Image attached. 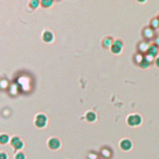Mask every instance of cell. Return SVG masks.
<instances>
[{
  "label": "cell",
  "instance_id": "cell-2",
  "mask_svg": "<svg viewBox=\"0 0 159 159\" xmlns=\"http://www.w3.org/2000/svg\"><path fill=\"white\" fill-rule=\"evenodd\" d=\"M49 123V118L47 116L42 113H37L34 116V124L37 128L43 129L47 128Z\"/></svg>",
  "mask_w": 159,
  "mask_h": 159
},
{
  "label": "cell",
  "instance_id": "cell-5",
  "mask_svg": "<svg viewBox=\"0 0 159 159\" xmlns=\"http://www.w3.org/2000/svg\"><path fill=\"white\" fill-rule=\"evenodd\" d=\"M142 35L145 40H150L155 39L156 36L155 30L150 26H145L142 30Z\"/></svg>",
  "mask_w": 159,
  "mask_h": 159
},
{
  "label": "cell",
  "instance_id": "cell-21",
  "mask_svg": "<svg viewBox=\"0 0 159 159\" xmlns=\"http://www.w3.org/2000/svg\"><path fill=\"white\" fill-rule=\"evenodd\" d=\"M101 155L103 156V157L108 158H110V155L112 154L110 152V150L108 149H105L101 150Z\"/></svg>",
  "mask_w": 159,
  "mask_h": 159
},
{
  "label": "cell",
  "instance_id": "cell-11",
  "mask_svg": "<svg viewBox=\"0 0 159 159\" xmlns=\"http://www.w3.org/2000/svg\"><path fill=\"white\" fill-rule=\"evenodd\" d=\"M154 59L151 57H149L147 56L146 55H145L144 56V58L143 59V60H142V62L139 63V66L141 68H143V69H147L149 68L151 66V64L152 62L153 61Z\"/></svg>",
  "mask_w": 159,
  "mask_h": 159
},
{
  "label": "cell",
  "instance_id": "cell-22",
  "mask_svg": "<svg viewBox=\"0 0 159 159\" xmlns=\"http://www.w3.org/2000/svg\"><path fill=\"white\" fill-rule=\"evenodd\" d=\"M0 159H9L8 154L5 152H0Z\"/></svg>",
  "mask_w": 159,
  "mask_h": 159
},
{
  "label": "cell",
  "instance_id": "cell-18",
  "mask_svg": "<svg viewBox=\"0 0 159 159\" xmlns=\"http://www.w3.org/2000/svg\"><path fill=\"white\" fill-rule=\"evenodd\" d=\"M21 140V138L20 137H19L18 135H14L11 137V141H10V145L11 147H14V146L20 141Z\"/></svg>",
  "mask_w": 159,
  "mask_h": 159
},
{
  "label": "cell",
  "instance_id": "cell-23",
  "mask_svg": "<svg viewBox=\"0 0 159 159\" xmlns=\"http://www.w3.org/2000/svg\"><path fill=\"white\" fill-rule=\"evenodd\" d=\"M154 43H155V44H157L158 47H159V33L157 34L154 39Z\"/></svg>",
  "mask_w": 159,
  "mask_h": 159
},
{
  "label": "cell",
  "instance_id": "cell-1",
  "mask_svg": "<svg viewBox=\"0 0 159 159\" xmlns=\"http://www.w3.org/2000/svg\"><path fill=\"white\" fill-rule=\"evenodd\" d=\"M126 123L131 128H137L142 125L143 118L138 113H131L126 117Z\"/></svg>",
  "mask_w": 159,
  "mask_h": 159
},
{
  "label": "cell",
  "instance_id": "cell-12",
  "mask_svg": "<svg viewBox=\"0 0 159 159\" xmlns=\"http://www.w3.org/2000/svg\"><path fill=\"white\" fill-rule=\"evenodd\" d=\"M114 40L111 36L105 37L102 41V46L105 49H110Z\"/></svg>",
  "mask_w": 159,
  "mask_h": 159
},
{
  "label": "cell",
  "instance_id": "cell-25",
  "mask_svg": "<svg viewBox=\"0 0 159 159\" xmlns=\"http://www.w3.org/2000/svg\"><path fill=\"white\" fill-rule=\"evenodd\" d=\"M157 17L159 18V13H158V16H157Z\"/></svg>",
  "mask_w": 159,
  "mask_h": 159
},
{
  "label": "cell",
  "instance_id": "cell-15",
  "mask_svg": "<svg viewBox=\"0 0 159 159\" xmlns=\"http://www.w3.org/2000/svg\"><path fill=\"white\" fill-rule=\"evenodd\" d=\"M149 26L155 30L158 29L159 28V18L157 16L153 17L150 21Z\"/></svg>",
  "mask_w": 159,
  "mask_h": 159
},
{
  "label": "cell",
  "instance_id": "cell-3",
  "mask_svg": "<svg viewBox=\"0 0 159 159\" xmlns=\"http://www.w3.org/2000/svg\"><path fill=\"white\" fill-rule=\"evenodd\" d=\"M47 145L49 149L53 151H59L62 147V143L61 140L57 137H50L47 139Z\"/></svg>",
  "mask_w": 159,
  "mask_h": 159
},
{
  "label": "cell",
  "instance_id": "cell-19",
  "mask_svg": "<svg viewBox=\"0 0 159 159\" xmlns=\"http://www.w3.org/2000/svg\"><path fill=\"white\" fill-rule=\"evenodd\" d=\"M40 4V2L38 1V0H32L29 2V6L33 9H35L37 8Z\"/></svg>",
  "mask_w": 159,
  "mask_h": 159
},
{
  "label": "cell",
  "instance_id": "cell-4",
  "mask_svg": "<svg viewBox=\"0 0 159 159\" xmlns=\"http://www.w3.org/2000/svg\"><path fill=\"white\" fill-rule=\"evenodd\" d=\"M124 43L121 39H116L114 40L113 43L110 48V51L113 54L118 56L122 54L123 51Z\"/></svg>",
  "mask_w": 159,
  "mask_h": 159
},
{
  "label": "cell",
  "instance_id": "cell-20",
  "mask_svg": "<svg viewBox=\"0 0 159 159\" xmlns=\"http://www.w3.org/2000/svg\"><path fill=\"white\" fill-rule=\"evenodd\" d=\"M14 159H27V157L23 152L20 151V152H17L14 155Z\"/></svg>",
  "mask_w": 159,
  "mask_h": 159
},
{
  "label": "cell",
  "instance_id": "cell-17",
  "mask_svg": "<svg viewBox=\"0 0 159 159\" xmlns=\"http://www.w3.org/2000/svg\"><path fill=\"white\" fill-rule=\"evenodd\" d=\"M53 4H54V2L52 0H42L40 1V5L43 8H50L52 6Z\"/></svg>",
  "mask_w": 159,
  "mask_h": 159
},
{
  "label": "cell",
  "instance_id": "cell-13",
  "mask_svg": "<svg viewBox=\"0 0 159 159\" xmlns=\"http://www.w3.org/2000/svg\"><path fill=\"white\" fill-rule=\"evenodd\" d=\"M10 136L6 133H2L0 135V144L2 145H6L10 143L11 141Z\"/></svg>",
  "mask_w": 159,
  "mask_h": 159
},
{
  "label": "cell",
  "instance_id": "cell-14",
  "mask_svg": "<svg viewBox=\"0 0 159 159\" xmlns=\"http://www.w3.org/2000/svg\"><path fill=\"white\" fill-rule=\"evenodd\" d=\"M26 147V144L24 142V141L21 139L19 142H18L13 147V149H14V151H17V152H20V151H22Z\"/></svg>",
  "mask_w": 159,
  "mask_h": 159
},
{
  "label": "cell",
  "instance_id": "cell-24",
  "mask_svg": "<svg viewBox=\"0 0 159 159\" xmlns=\"http://www.w3.org/2000/svg\"><path fill=\"white\" fill-rule=\"evenodd\" d=\"M155 66L159 68V56H158L155 59Z\"/></svg>",
  "mask_w": 159,
  "mask_h": 159
},
{
  "label": "cell",
  "instance_id": "cell-9",
  "mask_svg": "<svg viewBox=\"0 0 159 159\" xmlns=\"http://www.w3.org/2000/svg\"><path fill=\"white\" fill-rule=\"evenodd\" d=\"M158 50H159V47L155 43H152L149 45L145 55L149 57H151L153 59H155L158 56L157 55L158 53Z\"/></svg>",
  "mask_w": 159,
  "mask_h": 159
},
{
  "label": "cell",
  "instance_id": "cell-16",
  "mask_svg": "<svg viewBox=\"0 0 159 159\" xmlns=\"http://www.w3.org/2000/svg\"><path fill=\"white\" fill-rule=\"evenodd\" d=\"M144 55L142 54H141V53L138 52L137 54H136L134 57V60L135 63L139 65V63L142 62V60H143V59L144 58Z\"/></svg>",
  "mask_w": 159,
  "mask_h": 159
},
{
  "label": "cell",
  "instance_id": "cell-6",
  "mask_svg": "<svg viewBox=\"0 0 159 159\" xmlns=\"http://www.w3.org/2000/svg\"><path fill=\"white\" fill-rule=\"evenodd\" d=\"M119 147L120 149L124 152H129L132 149L133 143L128 138H122L119 142Z\"/></svg>",
  "mask_w": 159,
  "mask_h": 159
},
{
  "label": "cell",
  "instance_id": "cell-10",
  "mask_svg": "<svg viewBox=\"0 0 159 159\" xmlns=\"http://www.w3.org/2000/svg\"><path fill=\"white\" fill-rule=\"evenodd\" d=\"M149 45L150 44H149V42L147 40H144L142 41H141L138 45H137V49H138L139 52L142 54H146Z\"/></svg>",
  "mask_w": 159,
  "mask_h": 159
},
{
  "label": "cell",
  "instance_id": "cell-7",
  "mask_svg": "<svg viewBox=\"0 0 159 159\" xmlns=\"http://www.w3.org/2000/svg\"><path fill=\"white\" fill-rule=\"evenodd\" d=\"M56 39L53 32L49 29H45L42 33V39L46 44H52Z\"/></svg>",
  "mask_w": 159,
  "mask_h": 159
},
{
  "label": "cell",
  "instance_id": "cell-8",
  "mask_svg": "<svg viewBox=\"0 0 159 159\" xmlns=\"http://www.w3.org/2000/svg\"><path fill=\"white\" fill-rule=\"evenodd\" d=\"M84 119L88 122L93 124L98 120V114L93 110H88L84 113Z\"/></svg>",
  "mask_w": 159,
  "mask_h": 159
}]
</instances>
